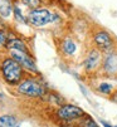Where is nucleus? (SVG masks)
I'll return each instance as SVG.
<instances>
[{
    "label": "nucleus",
    "instance_id": "nucleus-1",
    "mask_svg": "<svg viewBox=\"0 0 117 127\" xmlns=\"http://www.w3.org/2000/svg\"><path fill=\"white\" fill-rule=\"evenodd\" d=\"M1 72L6 82L16 83L22 76V65L13 58H6L1 64Z\"/></svg>",
    "mask_w": 117,
    "mask_h": 127
},
{
    "label": "nucleus",
    "instance_id": "nucleus-2",
    "mask_svg": "<svg viewBox=\"0 0 117 127\" xmlns=\"http://www.w3.org/2000/svg\"><path fill=\"white\" fill-rule=\"evenodd\" d=\"M27 18H28V22L32 25H34V27H43V25H47L48 23H52L55 19V15H53L47 9L37 8V9H33L32 11H29Z\"/></svg>",
    "mask_w": 117,
    "mask_h": 127
},
{
    "label": "nucleus",
    "instance_id": "nucleus-3",
    "mask_svg": "<svg viewBox=\"0 0 117 127\" xmlns=\"http://www.w3.org/2000/svg\"><path fill=\"white\" fill-rule=\"evenodd\" d=\"M9 52H10L11 58L15 59L23 68H27L28 70H32V72H34V73L38 72V69L35 67V63L33 62V59L30 58V56L27 52L18 50V49H9Z\"/></svg>",
    "mask_w": 117,
    "mask_h": 127
},
{
    "label": "nucleus",
    "instance_id": "nucleus-4",
    "mask_svg": "<svg viewBox=\"0 0 117 127\" xmlns=\"http://www.w3.org/2000/svg\"><path fill=\"white\" fill-rule=\"evenodd\" d=\"M18 91L20 93L30 96V97H39V96H42L44 93L43 87L40 84H38L37 82H34V81H25V82H23L20 86H19Z\"/></svg>",
    "mask_w": 117,
    "mask_h": 127
},
{
    "label": "nucleus",
    "instance_id": "nucleus-5",
    "mask_svg": "<svg viewBox=\"0 0 117 127\" xmlns=\"http://www.w3.org/2000/svg\"><path fill=\"white\" fill-rule=\"evenodd\" d=\"M82 115H83V111L81 108L72 106V104L63 106V107L59 108V111H58V116L63 120H74V118L81 117Z\"/></svg>",
    "mask_w": 117,
    "mask_h": 127
},
{
    "label": "nucleus",
    "instance_id": "nucleus-6",
    "mask_svg": "<svg viewBox=\"0 0 117 127\" xmlns=\"http://www.w3.org/2000/svg\"><path fill=\"white\" fill-rule=\"evenodd\" d=\"M94 43L98 45L101 49H110L112 47V39L106 32H98L94 35Z\"/></svg>",
    "mask_w": 117,
    "mask_h": 127
},
{
    "label": "nucleus",
    "instance_id": "nucleus-7",
    "mask_svg": "<svg viewBox=\"0 0 117 127\" xmlns=\"http://www.w3.org/2000/svg\"><path fill=\"white\" fill-rule=\"evenodd\" d=\"M98 62H100V53L97 50H92L84 61V67H86L87 70H92V69L96 68Z\"/></svg>",
    "mask_w": 117,
    "mask_h": 127
},
{
    "label": "nucleus",
    "instance_id": "nucleus-8",
    "mask_svg": "<svg viewBox=\"0 0 117 127\" xmlns=\"http://www.w3.org/2000/svg\"><path fill=\"white\" fill-rule=\"evenodd\" d=\"M105 69L108 73H115V72H117V56L111 54V56L107 57V59L105 62Z\"/></svg>",
    "mask_w": 117,
    "mask_h": 127
},
{
    "label": "nucleus",
    "instance_id": "nucleus-9",
    "mask_svg": "<svg viewBox=\"0 0 117 127\" xmlns=\"http://www.w3.org/2000/svg\"><path fill=\"white\" fill-rule=\"evenodd\" d=\"M11 0H0V15L3 18L10 16L13 8H11Z\"/></svg>",
    "mask_w": 117,
    "mask_h": 127
},
{
    "label": "nucleus",
    "instance_id": "nucleus-10",
    "mask_svg": "<svg viewBox=\"0 0 117 127\" xmlns=\"http://www.w3.org/2000/svg\"><path fill=\"white\" fill-rule=\"evenodd\" d=\"M6 48L8 49H18V50H23V52H27L28 53L27 45L20 39H10L9 43L6 44Z\"/></svg>",
    "mask_w": 117,
    "mask_h": 127
},
{
    "label": "nucleus",
    "instance_id": "nucleus-11",
    "mask_svg": "<svg viewBox=\"0 0 117 127\" xmlns=\"http://www.w3.org/2000/svg\"><path fill=\"white\" fill-rule=\"evenodd\" d=\"M16 120L13 116H0V127H15Z\"/></svg>",
    "mask_w": 117,
    "mask_h": 127
},
{
    "label": "nucleus",
    "instance_id": "nucleus-12",
    "mask_svg": "<svg viewBox=\"0 0 117 127\" xmlns=\"http://www.w3.org/2000/svg\"><path fill=\"white\" fill-rule=\"evenodd\" d=\"M62 48H63V52H64L66 54H68V56H72V54L76 52V44H74V42H73L72 39H69V38H67V39L63 42Z\"/></svg>",
    "mask_w": 117,
    "mask_h": 127
},
{
    "label": "nucleus",
    "instance_id": "nucleus-13",
    "mask_svg": "<svg viewBox=\"0 0 117 127\" xmlns=\"http://www.w3.org/2000/svg\"><path fill=\"white\" fill-rule=\"evenodd\" d=\"M98 89H100L101 93L108 95V93H111V91H112V86L110 83H101L100 87H98Z\"/></svg>",
    "mask_w": 117,
    "mask_h": 127
},
{
    "label": "nucleus",
    "instance_id": "nucleus-14",
    "mask_svg": "<svg viewBox=\"0 0 117 127\" xmlns=\"http://www.w3.org/2000/svg\"><path fill=\"white\" fill-rule=\"evenodd\" d=\"M23 3L33 9H37L39 8V5H40V0H23Z\"/></svg>",
    "mask_w": 117,
    "mask_h": 127
},
{
    "label": "nucleus",
    "instance_id": "nucleus-15",
    "mask_svg": "<svg viewBox=\"0 0 117 127\" xmlns=\"http://www.w3.org/2000/svg\"><path fill=\"white\" fill-rule=\"evenodd\" d=\"M14 14H15L16 19H18L19 22H22V23H25V19L23 18V15H22L20 10H19V8H14Z\"/></svg>",
    "mask_w": 117,
    "mask_h": 127
},
{
    "label": "nucleus",
    "instance_id": "nucleus-16",
    "mask_svg": "<svg viewBox=\"0 0 117 127\" xmlns=\"http://www.w3.org/2000/svg\"><path fill=\"white\" fill-rule=\"evenodd\" d=\"M3 47H6V38H5V35L0 32V48H3Z\"/></svg>",
    "mask_w": 117,
    "mask_h": 127
},
{
    "label": "nucleus",
    "instance_id": "nucleus-17",
    "mask_svg": "<svg viewBox=\"0 0 117 127\" xmlns=\"http://www.w3.org/2000/svg\"><path fill=\"white\" fill-rule=\"evenodd\" d=\"M84 127H98V126H97V123H96L93 120L88 118V120L84 122Z\"/></svg>",
    "mask_w": 117,
    "mask_h": 127
},
{
    "label": "nucleus",
    "instance_id": "nucleus-18",
    "mask_svg": "<svg viewBox=\"0 0 117 127\" xmlns=\"http://www.w3.org/2000/svg\"><path fill=\"white\" fill-rule=\"evenodd\" d=\"M102 125H103V127H117V126H112V125L107 123L106 121H102Z\"/></svg>",
    "mask_w": 117,
    "mask_h": 127
},
{
    "label": "nucleus",
    "instance_id": "nucleus-19",
    "mask_svg": "<svg viewBox=\"0 0 117 127\" xmlns=\"http://www.w3.org/2000/svg\"><path fill=\"white\" fill-rule=\"evenodd\" d=\"M0 106H1V104H0Z\"/></svg>",
    "mask_w": 117,
    "mask_h": 127
}]
</instances>
